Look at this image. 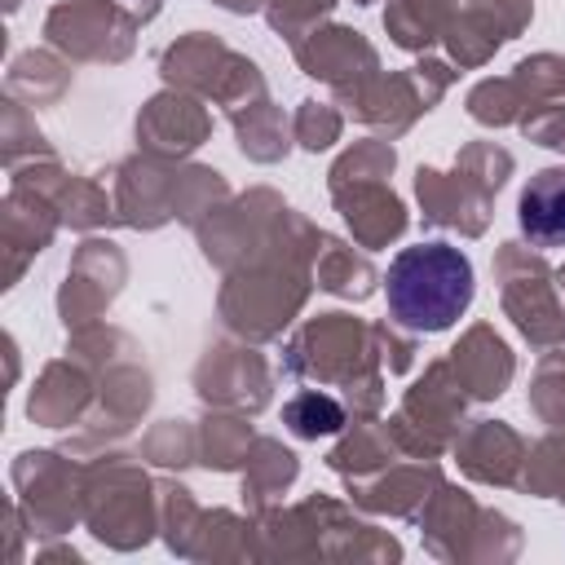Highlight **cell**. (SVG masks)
I'll return each mask as SVG.
<instances>
[{"label": "cell", "mask_w": 565, "mask_h": 565, "mask_svg": "<svg viewBox=\"0 0 565 565\" xmlns=\"http://www.w3.org/2000/svg\"><path fill=\"white\" fill-rule=\"evenodd\" d=\"M472 260L450 243L402 247L384 274L388 313L406 331H446L472 305Z\"/></svg>", "instance_id": "1"}, {"label": "cell", "mask_w": 565, "mask_h": 565, "mask_svg": "<svg viewBox=\"0 0 565 565\" xmlns=\"http://www.w3.org/2000/svg\"><path fill=\"white\" fill-rule=\"evenodd\" d=\"M287 424L296 437H318V433H335L344 424L340 406L331 397H318V393H300L291 406H287Z\"/></svg>", "instance_id": "3"}, {"label": "cell", "mask_w": 565, "mask_h": 565, "mask_svg": "<svg viewBox=\"0 0 565 565\" xmlns=\"http://www.w3.org/2000/svg\"><path fill=\"white\" fill-rule=\"evenodd\" d=\"M516 221L534 247H565V168H543L530 177L516 203Z\"/></svg>", "instance_id": "2"}]
</instances>
